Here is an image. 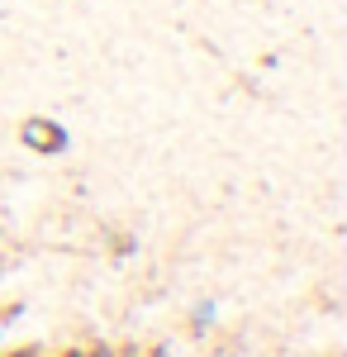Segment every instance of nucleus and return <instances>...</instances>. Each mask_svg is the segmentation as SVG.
<instances>
[{
    "mask_svg": "<svg viewBox=\"0 0 347 357\" xmlns=\"http://www.w3.org/2000/svg\"><path fill=\"white\" fill-rule=\"evenodd\" d=\"M214 314H219V310H214V301H200L195 305V314H190V324H195V333H205L214 324Z\"/></svg>",
    "mask_w": 347,
    "mask_h": 357,
    "instance_id": "f03ea898",
    "label": "nucleus"
},
{
    "mask_svg": "<svg viewBox=\"0 0 347 357\" xmlns=\"http://www.w3.org/2000/svg\"><path fill=\"white\" fill-rule=\"evenodd\" d=\"M91 357H114V353H109V348H95V353H91Z\"/></svg>",
    "mask_w": 347,
    "mask_h": 357,
    "instance_id": "7ed1b4c3",
    "label": "nucleus"
},
{
    "mask_svg": "<svg viewBox=\"0 0 347 357\" xmlns=\"http://www.w3.org/2000/svg\"><path fill=\"white\" fill-rule=\"evenodd\" d=\"M20 143H24L29 153H48V158H57V153H67V129H62L57 119L33 114V119L20 124Z\"/></svg>",
    "mask_w": 347,
    "mask_h": 357,
    "instance_id": "f257e3e1",
    "label": "nucleus"
}]
</instances>
